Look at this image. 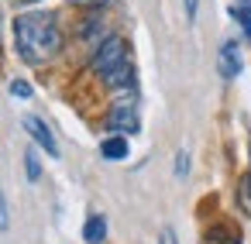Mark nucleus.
I'll list each match as a JSON object with an SVG mask.
<instances>
[{
	"mask_svg": "<svg viewBox=\"0 0 251 244\" xmlns=\"http://www.w3.org/2000/svg\"><path fill=\"white\" fill-rule=\"evenodd\" d=\"M237 73H241V49H237V42H224L220 45V76L234 79Z\"/></svg>",
	"mask_w": 251,
	"mask_h": 244,
	"instance_id": "39448f33",
	"label": "nucleus"
},
{
	"mask_svg": "<svg viewBox=\"0 0 251 244\" xmlns=\"http://www.w3.org/2000/svg\"><path fill=\"white\" fill-rule=\"evenodd\" d=\"M176 175H179V179H186V175H189V151H186V148H179V151H176Z\"/></svg>",
	"mask_w": 251,
	"mask_h": 244,
	"instance_id": "f8f14e48",
	"label": "nucleus"
},
{
	"mask_svg": "<svg viewBox=\"0 0 251 244\" xmlns=\"http://www.w3.org/2000/svg\"><path fill=\"white\" fill-rule=\"evenodd\" d=\"M18 4H38V0H18Z\"/></svg>",
	"mask_w": 251,
	"mask_h": 244,
	"instance_id": "a211bd4d",
	"label": "nucleus"
},
{
	"mask_svg": "<svg viewBox=\"0 0 251 244\" xmlns=\"http://www.w3.org/2000/svg\"><path fill=\"white\" fill-rule=\"evenodd\" d=\"M25 131H28L31 138H35V145H38V148H45V151H49L52 158H59V145H55V134H52V131L45 127V121H42V117L28 114V117H25Z\"/></svg>",
	"mask_w": 251,
	"mask_h": 244,
	"instance_id": "20e7f679",
	"label": "nucleus"
},
{
	"mask_svg": "<svg viewBox=\"0 0 251 244\" xmlns=\"http://www.w3.org/2000/svg\"><path fill=\"white\" fill-rule=\"evenodd\" d=\"M103 237H107V217L93 213V217L86 220V227H83V241H86V244H103Z\"/></svg>",
	"mask_w": 251,
	"mask_h": 244,
	"instance_id": "0eeeda50",
	"label": "nucleus"
},
{
	"mask_svg": "<svg viewBox=\"0 0 251 244\" xmlns=\"http://www.w3.org/2000/svg\"><path fill=\"white\" fill-rule=\"evenodd\" d=\"M107 127H110L114 134H134V131L141 127V121H138V107H134V93H131L127 100H121V103L110 107V114H107Z\"/></svg>",
	"mask_w": 251,
	"mask_h": 244,
	"instance_id": "7ed1b4c3",
	"label": "nucleus"
},
{
	"mask_svg": "<svg viewBox=\"0 0 251 244\" xmlns=\"http://www.w3.org/2000/svg\"><path fill=\"white\" fill-rule=\"evenodd\" d=\"M14 49L28 66H45L62 52V31L55 14L28 11L14 18Z\"/></svg>",
	"mask_w": 251,
	"mask_h": 244,
	"instance_id": "f257e3e1",
	"label": "nucleus"
},
{
	"mask_svg": "<svg viewBox=\"0 0 251 244\" xmlns=\"http://www.w3.org/2000/svg\"><path fill=\"white\" fill-rule=\"evenodd\" d=\"M73 4H83V7H97V4H107V0H73Z\"/></svg>",
	"mask_w": 251,
	"mask_h": 244,
	"instance_id": "f3484780",
	"label": "nucleus"
},
{
	"mask_svg": "<svg viewBox=\"0 0 251 244\" xmlns=\"http://www.w3.org/2000/svg\"><path fill=\"white\" fill-rule=\"evenodd\" d=\"M11 97H18V100H28V97H31V83H25V79H14V83H11Z\"/></svg>",
	"mask_w": 251,
	"mask_h": 244,
	"instance_id": "ddd939ff",
	"label": "nucleus"
},
{
	"mask_svg": "<svg viewBox=\"0 0 251 244\" xmlns=\"http://www.w3.org/2000/svg\"><path fill=\"white\" fill-rule=\"evenodd\" d=\"M25 169H28V182H38V179H42V165H38L35 148H28V151H25Z\"/></svg>",
	"mask_w": 251,
	"mask_h": 244,
	"instance_id": "9d476101",
	"label": "nucleus"
},
{
	"mask_svg": "<svg viewBox=\"0 0 251 244\" xmlns=\"http://www.w3.org/2000/svg\"><path fill=\"white\" fill-rule=\"evenodd\" d=\"M230 18L241 24L244 38H251V0H234V4H230Z\"/></svg>",
	"mask_w": 251,
	"mask_h": 244,
	"instance_id": "6e6552de",
	"label": "nucleus"
},
{
	"mask_svg": "<svg viewBox=\"0 0 251 244\" xmlns=\"http://www.w3.org/2000/svg\"><path fill=\"white\" fill-rule=\"evenodd\" d=\"M127 138L124 134H110V138H103L100 141V155L107 158V162H121V158H127Z\"/></svg>",
	"mask_w": 251,
	"mask_h": 244,
	"instance_id": "423d86ee",
	"label": "nucleus"
},
{
	"mask_svg": "<svg viewBox=\"0 0 251 244\" xmlns=\"http://www.w3.org/2000/svg\"><path fill=\"white\" fill-rule=\"evenodd\" d=\"M162 244H176V234H172V230H169V227H165V230H162Z\"/></svg>",
	"mask_w": 251,
	"mask_h": 244,
	"instance_id": "dca6fc26",
	"label": "nucleus"
},
{
	"mask_svg": "<svg viewBox=\"0 0 251 244\" xmlns=\"http://www.w3.org/2000/svg\"><path fill=\"white\" fill-rule=\"evenodd\" d=\"M206 241H224V244H241V234L237 230H210Z\"/></svg>",
	"mask_w": 251,
	"mask_h": 244,
	"instance_id": "9b49d317",
	"label": "nucleus"
},
{
	"mask_svg": "<svg viewBox=\"0 0 251 244\" xmlns=\"http://www.w3.org/2000/svg\"><path fill=\"white\" fill-rule=\"evenodd\" d=\"M186 4V18H189V24L196 21V7H200V0H182Z\"/></svg>",
	"mask_w": 251,
	"mask_h": 244,
	"instance_id": "2eb2a0df",
	"label": "nucleus"
},
{
	"mask_svg": "<svg viewBox=\"0 0 251 244\" xmlns=\"http://www.w3.org/2000/svg\"><path fill=\"white\" fill-rule=\"evenodd\" d=\"M237 206H241V210L251 217V172H248V175L237 182Z\"/></svg>",
	"mask_w": 251,
	"mask_h": 244,
	"instance_id": "1a4fd4ad",
	"label": "nucleus"
},
{
	"mask_svg": "<svg viewBox=\"0 0 251 244\" xmlns=\"http://www.w3.org/2000/svg\"><path fill=\"white\" fill-rule=\"evenodd\" d=\"M93 73L114 90V93H134V62L127 52V42L110 35L93 52Z\"/></svg>",
	"mask_w": 251,
	"mask_h": 244,
	"instance_id": "f03ea898",
	"label": "nucleus"
},
{
	"mask_svg": "<svg viewBox=\"0 0 251 244\" xmlns=\"http://www.w3.org/2000/svg\"><path fill=\"white\" fill-rule=\"evenodd\" d=\"M248 148H251V145H248Z\"/></svg>",
	"mask_w": 251,
	"mask_h": 244,
	"instance_id": "6ab92c4d",
	"label": "nucleus"
},
{
	"mask_svg": "<svg viewBox=\"0 0 251 244\" xmlns=\"http://www.w3.org/2000/svg\"><path fill=\"white\" fill-rule=\"evenodd\" d=\"M11 227V210H7V196L4 189H0V230H7Z\"/></svg>",
	"mask_w": 251,
	"mask_h": 244,
	"instance_id": "4468645a",
	"label": "nucleus"
}]
</instances>
